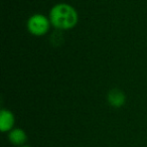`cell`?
<instances>
[{"mask_svg": "<svg viewBox=\"0 0 147 147\" xmlns=\"http://www.w3.org/2000/svg\"><path fill=\"white\" fill-rule=\"evenodd\" d=\"M15 127V116L8 109L0 111V130L3 133H8Z\"/></svg>", "mask_w": 147, "mask_h": 147, "instance_id": "3", "label": "cell"}, {"mask_svg": "<svg viewBox=\"0 0 147 147\" xmlns=\"http://www.w3.org/2000/svg\"><path fill=\"white\" fill-rule=\"evenodd\" d=\"M49 18L51 26L59 30H69L79 22L78 11L69 3H57L51 7Z\"/></svg>", "mask_w": 147, "mask_h": 147, "instance_id": "1", "label": "cell"}, {"mask_svg": "<svg viewBox=\"0 0 147 147\" xmlns=\"http://www.w3.org/2000/svg\"><path fill=\"white\" fill-rule=\"evenodd\" d=\"M107 101L113 108H121L126 103V95L122 90L114 88L109 91L107 95Z\"/></svg>", "mask_w": 147, "mask_h": 147, "instance_id": "4", "label": "cell"}, {"mask_svg": "<svg viewBox=\"0 0 147 147\" xmlns=\"http://www.w3.org/2000/svg\"><path fill=\"white\" fill-rule=\"evenodd\" d=\"M20 147H30V146H28V145H23V146H20Z\"/></svg>", "mask_w": 147, "mask_h": 147, "instance_id": "6", "label": "cell"}, {"mask_svg": "<svg viewBox=\"0 0 147 147\" xmlns=\"http://www.w3.org/2000/svg\"><path fill=\"white\" fill-rule=\"evenodd\" d=\"M51 26V20L47 16L41 13H34L27 19L26 28L31 35L43 36L49 31Z\"/></svg>", "mask_w": 147, "mask_h": 147, "instance_id": "2", "label": "cell"}, {"mask_svg": "<svg viewBox=\"0 0 147 147\" xmlns=\"http://www.w3.org/2000/svg\"><path fill=\"white\" fill-rule=\"evenodd\" d=\"M8 141L12 145L16 147H20L23 145H26L25 143L27 142V134L23 129L18 128V127H14L11 131L8 132L7 135Z\"/></svg>", "mask_w": 147, "mask_h": 147, "instance_id": "5", "label": "cell"}]
</instances>
